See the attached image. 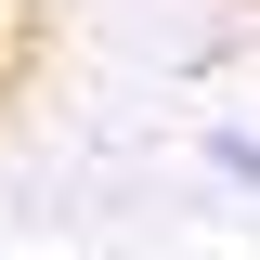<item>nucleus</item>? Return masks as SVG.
Masks as SVG:
<instances>
[{"mask_svg": "<svg viewBox=\"0 0 260 260\" xmlns=\"http://www.w3.org/2000/svg\"><path fill=\"white\" fill-rule=\"evenodd\" d=\"M208 169H234V182H260V130H208Z\"/></svg>", "mask_w": 260, "mask_h": 260, "instance_id": "obj_1", "label": "nucleus"}]
</instances>
